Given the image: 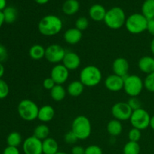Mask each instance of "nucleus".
<instances>
[{"instance_id":"nucleus-1","label":"nucleus","mask_w":154,"mask_h":154,"mask_svg":"<svg viewBox=\"0 0 154 154\" xmlns=\"http://www.w3.org/2000/svg\"><path fill=\"white\" fill-rule=\"evenodd\" d=\"M63 26V21L58 16L48 14L40 20L38 24V29L42 35L51 37L60 33Z\"/></svg>"},{"instance_id":"nucleus-2","label":"nucleus","mask_w":154,"mask_h":154,"mask_svg":"<svg viewBox=\"0 0 154 154\" xmlns=\"http://www.w3.org/2000/svg\"><path fill=\"white\" fill-rule=\"evenodd\" d=\"M79 77L80 81L84 87H94L102 81V73L97 66L90 65L81 69Z\"/></svg>"},{"instance_id":"nucleus-3","label":"nucleus","mask_w":154,"mask_h":154,"mask_svg":"<svg viewBox=\"0 0 154 154\" xmlns=\"http://www.w3.org/2000/svg\"><path fill=\"white\" fill-rule=\"evenodd\" d=\"M126 17L123 9L120 7H113L107 11L104 19L105 25L111 29H119L125 25Z\"/></svg>"},{"instance_id":"nucleus-4","label":"nucleus","mask_w":154,"mask_h":154,"mask_svg":"<svg viewBox=\"0 0 154 154\" xmlns=\"http://www.w3.org/2000/svg\"><path fill=\"white\" fill-rule=\"evenodd\" d=\"M72 131L78 140H86L92 133V125L90 119L84 115L75 117L72 123Z\"/></svg>"},{"instance_id":"nucleus-5","label":"nucleus","mask_w":154,"mask_h":154,"mask_svg":"<svg viewBox=\"0 0 154 154\" xmlns=\"http://www.w3.org/2000/svg\"><path fill=\"white\" fill-rule=\"evenodd\" d=\"M148 20L141 13H134L126 17L125 26L131 34H141L147 31Z\"/></svg>"},{"instance_id":"nucleus-6","label":"nucleus","mask_w":154,"mask_h":154,"mask_svg":"<svg viewBox=\"0 0 154 154\" xmlns=\"http://www.w3.org/2000/svg\"><path fill=\"white\" fill-rule=\"evenodd\" d=\"M39 107L31 99H23L17 105V113L25 121L31 122L38 119Z\"/></svg>"},{"instance_id":"nucleus-7","label":"nucleus","mask_w":154,"mask_h":154,"mask_svg":"<svg viewBox=\"0 0 154 154\" xmlns=\"http://www.w3.org/2000/svg\"><path fill=\"white\" fill-rule=\"evenodd\" d=\"M144 88V81L138 75H128L124 78L123 90L129 97H138Z\"/></svg>"},{"instance_id":"nucleus-8","label":"nucleus","mask_w":154,"mask_h":154,"mask_svg":"<svg viewBox=\"0 0 154 154\" xmlns=\"http://www.w3.org/2000/svg\"><path fill=\"white\" fill-rule=\"evenodd\" d=\"M150 118L151 117L148 111L141 108L133 111L129 121L132 127L142 131L150 127Z\"/></svg>"},{"instance_id":"nucleus-9","label":"nucleus","mask_w":154,"mask_h":154,"mask_svg":"<svg viewBox=\"0 0 154 154\" xmlns=\"http://www.w3.org/2000/svg\"><path fill=\"white\" fill-rule=\"evenodd\" d=\"M66 54V51L63 46L57 44H52L45 48V58L49 63L60 64V62L63 61Z\"/></svg>"},{"instance_id":"nucleus-10","label":"nucleus","mask_w":154,"mask_h":154,"mask_svg":"<svg viewBox=\"0 0 154 154\" xmlns=\"http://www.w3.org/2000/svg\"><path fill=\"white\" fill-rule=\"evenodd\" d=\"M133 111L127 102H120L114 104L111 108V114L114 119L120 121L129 120Z\"/></svg>"},{"instance_id":"nucleus-11","label":"nucleus","mask_w":154,"mask_h":154,"mask_svg":"<svg viewBox=\"0 0 154 154\" xmlns=\"http://www.w3.org/2000/svg\"><path fill=\"white\" fill-rule=\"evenodd\" d=\"M23 150L25 154H43L42 141L34 135L28 137L23 143Z\"/></svg>"},{"instance_id":"nucleus-12","label":"nucleus","mask_w":154,"mask_h":154,"mask_svg":"<svg viewBox=\"0 0 154 154\" xmlns=\"http://www.w3.org/2000/svg\"><path fill=\"white\" fill-rule=\"evenodd\" d=\"M51 77L56 84L63 85L69 79V70L63 64H57L51 71Z\"/></svg>"},{"instance_id":"nucleus-13","label":"nucleus","mask_w":154,"mask_h":154,"mask_svg":"<svg viewBox=\"0 0 154 154\" xmlns=\"http://www.w3.org/2000/svg\"><path fill=\"white\" fill-rule=\"evenodd\" d=\"M105 87L108 90L111 92H119L123 90L124 86V78L118 76V75L113 74L107 77L105 80Z\"/></svg>"},{"instance_id":"nucleus-14","label":"nucleus","mask_w":154,"mask_h":154,"mask_svg":"<svg viewBox=\"0 0 154 154\" xmlns=\"http://www.w3.org/2000/svg\"><path fill=\"white\" fill-rule=\"evenodd\" d=\"M62 64L69 71L76 70L80 67L81 63V57L73 51H66V54L62 61Z\"/></svg>"},{"instance_id":"nucleus-15","label":"nucleus","mask_w":154,"mask_h":154,"mask_svg":"<svg viewBox=\"0 0 154 154\" xmlns=\"http://www.w3.org/2000/svg\"><path fill=\"white\" fill-rule=\"evenodd\" d=\"M112 70L114 74L125 78L128 75L129 70V63L124 57H118L113 62Z\"/></svg>"},{"instance_id":"nucleus-16","label":"nucleus","mask_w":154,"mask_h":154,"mask_svg":"<svg viewBox=\"0 0 154 154\" xmlns=\"http://www.w3.org/2000/svg\"><path fill=\"white\" fill-rule=\"evenodd\" d=\"M82 32L80 31L75 27L68 29L63 35V38H64L65 42L71 45H75L79 43L82 39Z\"/></svg>"},{"instance_id":"nucleus-17","label":"nucleus","mask_w":154,"mask_h":154,"mask_svg":"<svg viewBox=\"0 0 154 154\" xmlns=\"http://www.w3.org/2000/svg\"><path fill=\"white\" fill-rule=\"evenodd\" d=\"M107 11L103 5L100 4H94L89 9V16L96 22L104 21Z\"/></svg>"},{"instance_id":"nucleus-18","label":"nucleus","mask_w":154,"mask_h":154,"mask_svg":"<svg viewBox=\"0 0 154 154\" xmlns=\"http://www.w3.org/2000/svg\"><path fill=\"white\" fill-rule=\"evenodd\" d=\"M138 66L139 70L144 74L149 75L154 72V57L144 56L138 60Z\"/></svg>"},{"instance_id":"nucleus-19","label":"nucleus","mask_w":154,"mask_h":154,"mask_svg":"<svg viewBox=\"0 0 154 154\" xmlns=\"http://www.w3.org/2000/svg\"><path fill=\"white\" fill-rule=\"evenodd\" d=\"M55 117V110L51 105H45L39 108L38 119L42 123L51 122Z\"/></svg>"},{"instance_id":"nucleus-20","label":"nucleus","mask_w":154,"mask_h":154,"mask_svg":"<svg viewBox=\"0 0 154 154\" xmlns=\"http://www.w3.org/2000/svg\"><path fill=\"white\" fill-rule=\"evenodd\" d=\"M43 154H56L59 152V144L54 138L48 137L42 141Z\"/></svg>"},{"instance_id":"nucleus-21","label":"nucleus","mask_w":154,"mask_h":154,"mask_svg":"<svg viewBox=\"0 0 154 154\" xmlns=\"http://www.w3.org/2000/svg\"><path fill=\"white\" fill-rule=\"evenodd\" d=\"M84 86L80 80L72 81L66 88L67 93L72 97H78L84 93Z\"/></svg>"},{"instance_id":"nucleus-22","label":"nucleus","mask_w":154,"mask_h":154,"mask_svg":"<svg viewBox=\"0 0 154 154\" xmlns=\"http://www.w3.org/2000/svg\"><path fill=\"white\" fill-rule=\"evenodd\" d=\"M79 9L80 3L78 0H66L62 7L63 12L68 16L75 14Z\"/></svg>"},{"instance_id":"nucleus-23","label":"nucleus","mask_w":154,"mask_h":154,"mask_svg":"<svg viewBox=\"0 0 154 154\" xmlns=\"http://www.w3.org/2000/svg\"><path fill=\"white\" fill-rule=\"evenodd\" d=\"M107 131L112 137H117L123 132V125L121 121L116 119L111 120L107 124Z\"/></svg>"},{"instance_id":"nucleus-24","label":"nucleus","mask_w":154,"mask_h":154,"mask_svg":"<svg viewBox=\"0 0 154 154\" xmlns=\"http://www.w3.org/2000/svg\"><path fill=\"white\" fill-rule=\"evenodd\" d=\"M67 91L63 85L56 84L54 88L50 91V95L53 100L55 102H61L66 98Z\"/></svg>"},{"instance_id":"nucleus-25","label":"nucleus","mask_w":154,"mask_h":154,"mask_svg":"<svg viewBox=\"0 0 154 154\" xmlns=\"http://www.w3.org/2000/svg\"><path fill=\"white\" fill-rule=\"evenodd\" d=\"M29 55L30 58L33 60H40L45 58V48L41 45H34L29 48Z\"/></svg>"},{"instance_id":"nucleus-26","label":"nucleus","mask_w":154,"mask_h":154,"mask_svg":"<svg viewBox=\"0 0 154 154\" xmlns=\"http://www.w3.org/2000/svg\"><path fill=\"white\" fill-rule=\"evenodd\" d=\"M2 13L5 23H14L17 19V10L13 6H7L2 11Z\"/></svg>"},{"instance_id":"nucleus-27","label":"nucleus","mask_w":154,"mask_h":154,"mask_svg":"<svg viewBox=\"0 0 154 154\" xmlns=\"http://www.w3.org/2000/svg\"><path fill=\"white\" fill-rule=\"evenodd\" d=\"M141 14L148 20L154 19V0H145L143 2Z\"/></svg>"},{"instance_id":"nucleus-28","label":"nucleus","mask_w":154,"mask_h":154,"mask_svg":"<svg viewBox=\"0 0 154 154\" xmlns=\"http://www.w3.org/2000/svg\"><path fill=\"white\" fill-rule=\"evenodd\" d=\"M50 128L46 124H39L33 131V135L41 141H44L49 137Z\"/></svg>"},{"instance_id":"nucleus-29","label":"nucleus","mask_w":154,"mask_h":154,"mask_svg":"<svg viewBox=\"0 0 154 154\" xmlns=\"http://www.w3.org/2000/svg\"><path fill=\"white\" fill-rule=\"evenodd\" d=\"M8 146L10 147H18L22 144V136L20 134L17 132H11L8 134L7 138H6Z\"/></svg>"},{"instance_id":"nucleus-30","label":"nucleus","mask_w":154,"mask_h":154,"mask_svg":"<svg viewBox=\"0 0 154 154\" xmlns=\"http://www.w3.org/2000/svg\"><path fill=\"white\" fill-rule=\"evenodd\" d=\"M141 147L138 142L129 141L123 148V154H140Z\"/></svg>"},{"instance_id":"nucleus-31","label":"nucleus","mask_w":154,"mask_h":154,"mask_svg":"<svg viewBox=\"0 0 154 154\" xmlns=\"http://www.w3.org/2000/svg\"><path fill=\"white\" fill-rule=\"evenodd\" d=\"M89 25H90L89 20L86 17H80L75 21V28L81 32L85 31L88 28Z\"/></svg>"},{"instance_id":"nucleus-32","label":"nucleus","mask_w":154,"mask_h":154,"mask_svg":"<svg viewBox=\"0 0 154 154\" xmlns=\"http://www.w3.org/2000/svg\"><path fill=\"white\" fill-rule=\"evenodd\" d=\"M144 88L150 93H154V72L147 75L144 81Z\"/></svg>"},{"instance_id":"nucleus-33","label":"nucleus","mask_w":154,"mask_h":154,"mask_svg":"<svg viewBox=\"0 0 154 154\" xmlns=\"http://www.w3.org/2000/svg\"><path fill=\"white\" fill-rule=\"evenodd\" d=\"M128 138L130 141H134V142H138L141 138V131L136 128L131 129L128 133Z\"/></svg>"},{"instance_id":"nucleus-34","label":"nucleus","mask_w":154,"mask_h":154,"mask_svg":"<svg viewBox=\"0 0 154 154\" xmlns=\"http://www.w3.org/2000/svg\"><path fill=\"white\" fill-rule=\"evenodd\" d=\"M9 94V86L5 81L0 79V99H4Z\"/></svg>"},{"instance_id":"nucleus-35","label":"nucleus","mask_w":154,"mask_h":154,"mask_svg":"<svg viewBox=\"0 0 154 154\" xmlns=\"http://www.w3.org/2000/svg\"><path fill=\"white\" fill-rule=\"evenodd\" d=\"M78 141L75 134L72 130L66 132L64 135V141L68 144H75Z\"/></svg>"},{"instance_id":"nucleus-36","label":"nucleus","mask_w":154,"mask_h":154,"mask_svg":"<svg viewBox=\"0 0 154 154\" xmlns=\"http://www.w3.org/2000/svg\"><path fill=\"white\" fill-rule=\"evenodd\" d=\"M132 111H135L139 108H141V102L138 97H130L127 102Z\"/></svg>"},{"instance_id":"nucleus-37","label":"nucleus","mask_w":154,"mask_h":154,"mask_svg":"<svg viewBox=\"0 0 154 154\" xmlns=\"http://www.w3.org/2000/svg\"><path fill=\"white\" fill-rule=\"evenodd\" d=\"M85 154H103V151L99 146L93 144L86 147Z\"/></svg>"},{"instance_id":"nucleus-38","label":"nucleus","mask_w":154,"mask_h":154,"mask_svg":"<svg viewBox=\"0 0 154 154\" xmlns=\"http://www.w3.org/2000/svg\"><path fill=\"white\" fill-rule=\"evenodd\" d=\"M55 85V82H54V80H53L51 77L45 78L43 81V83H42V86H43L44 88L47 90H50V91L54 88V87Z\"/></svg>"},{"instance_id":"nucleus-39","label":"nucleus","mask_w":154,"mask_h":154,"mask_svg":"<svg viewBox=\"0 0 154 154\" xmlns=\"http://www.w3.org/2000/svg\"><path fill=\"white\" fill-rule=\"evenodd\" d=\"M8 57V53L5 46L0 45V63H2L7 60Z\"/></svg>"},{"instance_id":"nucleus-40","label":"nucleus","mask_w":154,"mask_h":154,"mask_svg":"<svg viewBox=\"0 0 154 154\" xmlns=\"http://www.w3.org/2000/svg\"><path fill=\"white\" fill-rule=\"evenodd\" d=\"M2 154H20V150H18L17 147L8 146L3 150Z\"/></svg>"},{"instance_id":"nucleus-41","label":"nucleus","mask_w":154,"mask_h":154,"mask_svg":"<svg viewBox=\"0 0 154 154\" xmlns=\"http://www.w3.org/2000/svg\"><path fill=\"white\" fill-rule=\"evenodd\" d=\"M72 154H85V148L80 145H75L72 148Z\"/></svg>"},{"instance_id":"nucleus-42","label":"nucleus","mask_w":154,"mask_h":154,"mask_svg":"<svg viewBox=\"0 0 154 154\" xmlns=\"http://www.w3.org/2000/svg\"><path fill=\"white\" fill-rule=\"evenodd\" d=\"M147 31L154 38V19L148 20Z\"/></svg>"},{"instance_id":"nucleus-43","label":"nucleus","mask_w":154,"mask_h":154,"mask_svg":"<svg viewBox=\"0 0 154 154\" xmlns=\"http://www.w3.org/2000/svg\"><path fill=\"white\" fill-rule=\"evenodd\" d=\"M7 7V0H0V11H2Z\"/></svg>"},{"instance_id":"nucleus-44","label":"nucleus","mask_w":154,"mask_h":154,"mask_svg":"<svg viewBox=\"0 0 154 154\" xmlns=\"http://www.w3.org/2000/svg\"><path fill=\"white\" fill-rule=\"evenodd\" d=\"M5 74V67L2 65V63H0V79L3 77Z\"/></svg>"},{"instance_id":"nucleus-45","label":"nucleus","mask_w":154,"mask_h":154,"mask_svg":"<svg viewBox=\"0 0 154 154\" xmlns=\"http://www.w3.org/2000/svg\"><path fill=\"white\" fill-rule=\"evenodd\" d=\"M4 23H5V20H4V16H3V13L2 11H0V28L2 26Z\"/></svg>"},{"instance_id":"nucleus-46","label":"nucleus","mask_w":154,"mask_h":154,"mask_svg":"<svg viewBox=\"0 0 154 154\" xmlns=\"http://www.w3.org/2000/svg\"><path fill=\"white\" fill-rule=\"evenodd\" d=\"M36 3L39 5H45L50 1V0H34Z\"/></svg>"},{"instance_id":"nucleus-47","label":"nucleus","mask_w":154,"mask_h":154,"mask_svg":"<svg viewBox=\"0 0 154 154\" xmlns=\"http://www.w3.org/2000/svg\"><path fill=\"white\" fill-rule=\"evenodd\" d=\"M150 51L153 54V55L154 56V38L152 39L151 42H150Z\"/></svg>"},{"instance_id":"nucleus-48","label":"nucleus","mask_w":154,"mask_h":154,"mask_svg":"<svg viewBox=\"0 0 154 154\" xmlns=\"http://www.w3.org/2000/svg\"><path fill=\"white\" fill-rule=\"evenodd\" d=\"M150 127L154 131V115L152 116L151 118H150Z\"/></svg>"},{"instance_id":"nucleus-49","label":"nucleus","mask_w":154,"mask_h":154,"mask_svg":"<svg viewBox=\"0 0 154 154\" xmlns=\"http://www.w3.org/2000/svg\"><path fill=\"white\" fill-rule=\"evenodd\" d=\"M56 154H68V153H65V152H60V151H59L58 153H56Z\"/></svg>"}]
</instances>
